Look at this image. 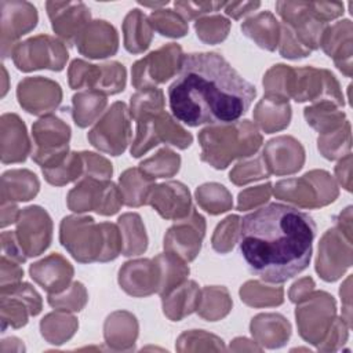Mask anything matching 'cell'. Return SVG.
Returning <instances> with one entry per match:
<instances>
[{
    "mask_svg": "<svg viewBox=\"0 0 353 353\" xmlns=\"http://www.w3.org/2000/svg\"><path fill=\"white\" fill-rule=\"evenodd\" d=\"M199 139L203 146L201 160L218 170L226 168L236 157L254 154L262 143L261 135L248 120L207 127Z\"/></svg>",
    "mask_w": 353,
    "mask_h": 353,
    "instance_id": "3957f363",
    "label": "cell"
},
{
    "mask_svg": "<svg viewBox=\"0 0 353 353\" xmlns=\"http://www.w3.org/2000/svg\"><path fill=\"white\" fill-rule=\"evenodd\" d=\"M130 137V119L127 106L123 102L113 103L88 134L92 146L113 156H119L125 150Z\"/></svg>",
    "mask_w": 353,
    "mask_h": 353,
    "instance_id": "9c48e42d",
    "label": "cell"
},
{
    "mask_svg": "<svg viewBox=\"0 0 353 353\" xmlns=\"http://www.w3.org/2000/svg\"><path fill=\"white\" fill-rule=\"evenodd\" d=\"M148 181H152V176L145 174L142 170L131 168L127 170L120 176L121 194H124V203L130 207H138L148 203L150 188H137Z\"/></svg>",
    "mask_w": 353,
    "mask_h": 353,
    "instance_id": "603a6c76",
    "label": "cell"
},
{
    "mask_svg": "<svg viewBox=\"0 0 353 353\" xmlns=\"http://www.w3.org/2000/svg\"><path fill=\"white\" fill-rule=\"evenodd\" d=\"M18 221L17 233L21 248L29 256L40 255L50 245L51 232H36V229L51 222L48 214L40 207H28L21 212Z\"/></svg>",
    "mask_w": 353,
    "mask_h": 353,
    "instance_id": "7c38bea8",
    "label": "cell"
},
{
    "mask_svg": "<svg viewBox=\"0 0 353 353\" xmlns=\"http://www.w3.org/2000/svg\"><path fill=\"white\" fill-rule=\"evenodd\" d=\"M124 47L128 52L145 51L152 41V25L139 10H131L123 23Z\"/></svg>",
    "mask_w": 353,
    "mask_h": 353,
    "instance_id": "d6986e66",
    "label": "cell"
},
{
    "mask_svg": "<svg viewBox=\"0 0 353 353\" xmlns=\"http://www.w3.org/2000/svg\"><path fill=\"white\" fill-rule=\"evenodd\" d=\"M230 22L222 15H212L208 18H200L194 23V29L200 40L208 44H215L226 39L229 33Z\"/></svg>",
    "mask_w": 353,
    "mask_h": 353,
    "instance_id": "f546056e",
    "label": "cell"
},
{
    "mask_svg": "<svg viewBox=\"0 0 353 353\" xmlns=\"http://www.w3.org/2000/svg\"><path fill=\"white\" fill-rule=\"evenodd\" d=\"M320 44L324 51L335 59L338 69L342 66V57L350 63L352 57V22L343 19L324 30Z\"/></svg>",
    "mask_w": 353,
    "mask_h": 353,
    "instance_id": "ac0fdd59",
    "label": "cell"
},
{
    "mask_svg": "<svg viewBox=\"0 0 353 353\" xmlns=\"http://www.w3.org/2000/svg\"><path fill=\"white\" fill-rule=\"evenodd\" d=\"M153 261L157 263L160 273L159 292L161 298H165L174 288H178V284L189 274V268L179 263L171 254L157 255Z\"/></svg>",
    "mask_w": 353,
    "mask_h": 353,
    "instance_id": "7402d4cb",
    "label": "cell"
},
{
    "mask_svg": "<svg viewBox=\"0 0 353 353\" xmlns=\"http://www.w3.org/2000/svg\"><path fill=\"white\" fill-rule=\"evenodd\" d=\"M181 159L170 149H161L154 157H150L139 164V170L152 178L171 176L179 170Z\"/></svg>",
    "mask_w": 353,
    "mask_h": 353,
    "instance_id": "4316f807",
    "label": "cell"
},
{
    "mask_svg": "<svg viewBox=\"0 0 353 353\" xmlns=\"http://www.w3.org/2000/svg\"><path fill=\"white\" fill-rule=\"evenodd\" d=\"M81 160H83L81 153H70L58 165L52 168H44L43 174L50 183L58 185V186L65 185L79 178L83 168Z\"/></svg>",
    "mask_w": 353,
    "mask_h": 353,
    "instance_id": "83f0119b",
    "label": "cell"
},
{
    "mask_svg": "<svg viewBox=\"0 0 353 353\" xmlns=\"http://www.w3.org/2000/svg\"><path fill=\"white\" fill-rule=\"evenodd\" d=\"M46 7L54 32L68 43L76 40L85 23L90 22V10L84 3L48 1Z\"/></svg>",
    "mask_w": 353,
    "mask_h": 353,
    "instance_id": "8fae6325",
    "label": "cell"
},
{
    "mask_svg": "<svg viewBox=\"0 0 353 353\" xmlns=\"http://www.w3.org/2000/svg\"><path fill=\"white\" fill-rule=\"evenodd\" d=\"M241 30L262 48L273 51L277 46L279 23L269 11L261 12L245 21L241 25Z\"/></svg>",
    "mask_w": 353,
    "mask_h": 353,
    "instance_id": "ffe728a7",
    "label": "cell"
},
{
    "mask_svg": "<svg viewBox=\"0 0 353 353\" xmlns=\"http://www.w3.org/2000/svg\"><path fill=\"white\" fill-rule=\"evenodd\" d=\"M204 218L192 210V215L181 219L176 225L168 229L164 237V250L176 252L185 261H193L200 251L204 237Z\"/></svg>",
    "mask_w": 353,
    "mask_h": 353,
    "instance_id": "30bf717a",
    "label": "cell"
},
{
    "mask_svg": "<svg viewBox=\"0 0 353 353\" xmlns=\"http://www.w3.org/2000/svg\"><path fill=\"white\" fill-rule=\"evenodd\" d=\"M148 203L165 219L188 216L193 210L190 207L189 190L181 182H167L153 186Z\"/></svg>",
    "mask_w": 353,
    "mask_h": 353,
    "instance_id": "4fadbf2b",
    "label": "cell"
},
{
    "mask_svg": "<svg viewBox=\"0 0 353 353\" xmlns=\"http://www.w3.org/2000/svg\"><path fill=\"white\" fill-rule=\"evenodd\" d=\"M305 117L307 124H310L317 131L327 134L334 128H339L345 124V113L335 109L332 103L323 102L316 106L305 109Z\"/></svg>",
    "mask_w": 353,
    "mask_h": 353,
    "instance_id": "cb8c5ba5",
    "label": "cell"
},
{
    "mask_svg": "<svg viewBox=\"0 0 353 353\" xmlns=\"http://www.w3.org/2000/svg\"><path fill=\"white\" fill-rule=\"evenodd\" d=\"M70 128L54 116L40 119L33 124V139L36 149L32 159L40 164L41 170L58 165L68 156V142Z\"/></svg>",
    "mask_w": 353,
    "mask_h": 353,
    "instance_id": "277c9868",
    "label": "cell"
},
{
    "mask_svg": "<svg viewBox=\"0 0 353 353\" xmlns=\"http://www.w3.org/2000/svg\"><path fill=\"white\" fill-rule=\"evenodd\" d=\"M3 43L10 36L11 41L32 30L37 23L36 7L26 1H1Z\"/></svg>",
    "mask_w": 353,
    "mask_h": 353,
    "instance_id": "e0dca14e",
    "label": "cell"
},
{
    "mask_svg": "<svg viewBox=\"0 0 353 353\" xmlns=\"http://www.w3.org/2000/svg\"><path fill=\"white\" fill-rule=\"evenodd\" d=\"M313 14L324 23L343 14L342 3H310Z\"/></svg>",
    "mask_w": 353,
    "mask_h": 353,
    "instance_id": "ab89813d",
    "label": "cell"
},
{
    "mask_svg": "<svg viewBox=\"0 0 353 353\" xmlns=\"http://www.w3.org/2000/svg\"><path fill=\"white\" fill-rule=\"evenodd\" d=\"M163 91L159 88H145L131 97V114L137 120L138 117L159 112L163 109Z\"/></svg>",
    "mask_w": 353,
    "mask_h": 353,
    "instance_id": "d6a6232c",
    "label": "cell"
},
{
    "mask_svg": "<svg viewBox=\"0 0 353 353\" xmlns=\"http://www.w3.org/2000/svg\"><path fill=\"white\" fill-rule=\"evenodd\" d=\"M225 6L226 3H221V1H205V3L204 1H175L174 3L175 10L185 21H189L205 12L218 11Z\"/></svg>",
    "mask_w": 353,
    "mask_h": 353,
    "instance_id": "e575fe53",
    "label": "cell"
},
{
    "mask_svg": "<svg viewBox=\"0 0 353 353\" xmlns=\"http://www.w3.org/2000/svg\"><path fill=\"white\" fill-rule=\"evenodd\" d=\"M261 7L259 1H243V3H226L225 12L234 19H239L241 15H245Z\"/></svg>",
    "mask_w": 353,
    "mask_h": 353,
    "instance_id": "60d3db41",
    "label": "cell"
},
{
    "mask_svg": "<svg viewBox=\"0 0 353 353\" xmlns=\"http://www.w3.org/2000/svg\"><path fill=\"white\" fill-rule=\"evenodd\" d=\"M117 33L106 21L88 22L76 39L79 51L88 58H105L117 51Z\"/></svg>",
    "mask_w": 353,
    "mask_h": 353,
    "instance_id": "5bb4252c",
    "label": "cell"
},
{
    "mask_svg": "<svg viewBox=\"0 0 353 353\" xmlns=\"http://www.w3.org/2000/svg\"><path fill=\"white\" fill-rule=\"evenodd\" d=\"M150 25L167 37H182L188 33L185 19L172 10H154L149 18Z\"/></svg>",
    "mask_w": 353,
    "mask_h": 353,
    "instance_id": "f1b7e54d",
    "label": "cell"
},
{
    "mask_svg": "<svg viewBox=\"0 0 353 353\" xmlns=\"http://www.w3.org/2000/svg\"><path fill=\"white\" fill-rule=\"evenodd\" d=\"M85 290L83 287L81 283H73L72 285V290L69 291V298L66 299L65 296L62 295H50L48 296V303L52 306V307H61V309H68V310H81V307L85 305V301L83 299H72L80 294H84Z\"/></svg>",
    "mask_w": 353,
    "mask_h": 353,
    "instance_id": "8d00e7d4",
    "label": "cell"
},
{
    "mask_svg": "<svg viewBox=\"0 0 353 353\" xmlns=\"http://www.w3.org/2000/svg\"><path fill=\"white\" fill-rule=\"evenodd\" d=\"M255 117L259 123V125L268 132L272 134L273 131L281 130L290 124L291 119V108L288 105V101H284L276 112H269L261 102L256 106Z\"/></svg>",
    "mask_w": 353,
    "mask_h": 353,
    "instance_id": "1f68e13d",
    "label": "cell"
},
{
    "mask_svg": "<svg viewBox=\"0 0 353 353\" xmlns=\"http://www.w3.org/2000/svg\"><path fill=\"white\" fill-rule=\"evenodd\" d=\"M269 196H270V183L261 185V186H256V188H252V189H247V190H244V192H241L239 194V205H237V208L240 211H243V210L250 208V207H252L255 204L263 203L259 199H263L265 201H268Z\"/></svg>",
    "mask_w": 353,
    "mask_h": 353,
    "instance_id": "f35d334b",
    "label": "cell"
},
{
    "mask_svg": "<svg viewBox=\"0 0 353 353\" xmlns=\"http://www.w3.org/2000/svg\"><path fill=\"white\" fill-rule=\"evenodd\" d=\"M298 43H299V40L295 36V33L292 32V29H290L287 25H284L283 26V41L280 46L281 57L291 58V59L307 57L310 54V51Z\"/></svg>",
    "mask_w": 353,
    "mask_h": 353,
    "instance_id": "d590c367",
    "label": "cell"
},
{
    "mask_svg": "<svg viewBox=\"0 0 353 353\" xmlns=\"http://www.w3.org/2000/svg\"><path fill=\"white\" fill-rule=\"evenodd\" d=\"M18 97L23 95H37L40 98V113L51 112L55 109L61 102V88L57 83L34 77V79H26L18 84Z\"/></svg>",
    "mask_w": 353,
    "mask_h": 353,
    "instance_id": "44dd1931",
    "label": "cell"
},
{
    "mask_svg": "<svg viewBox=\"0 0 353 353\" xmlns=\"http://www.w3.org/2000/svg\"><path fill=\"white\" fill-rule=\"evenodd\" d=\"M29 272L32 279L50 294H58L68 288L73 276V268L59 254H51L46 259L33 263Z\"/></svg>",
    "mask_w": 353,
    "mask_h": 353,
    "instance_id": "9a60e30c",
    "label": "cell"
},
{
    "mask_svg": "<svg viewBox=\"0 0 353 353\" xmlns=\"http://www.w3.org/2000/svg\"><path fill=\"white\" fill-rule=\"evenodd\" d=\"M350 163H352V156L349 153L346 154L345 159H342V161L335 168L339 182L343 185V188L347 192H350Z\"/></svg>",
    "mask_w": 353,
    "mask_h": 353,
    "instance_id": "b9f144b4",
    "label": "cell"
},
{
    "mask_svg": "<svg viewBox=\"0 0 353 353\" xmlns=\"http://www.w3.org/2000/svg\"><path fill=\"white\" fill-rule=\"evenodd\" d=\"M197 201L210 214H221L232 207V196L225 186L218 183H205L196 192Z\"/></svg>",
    "mask_w": 353,
    "mask_h": 353,
    "instance_id": "484cf974",
    "label": "cell"
},
{
    "mask_svg": "<svg viewBox=\"0 0 353 353\" xmlns=\"http://www.w3.org/2000/svg\"><path fill=\"white\" fill-rule=\"evenodd\" d=\"M240 225V218L237 215H230L226 219H223L222 223L218 225L214 239H212V247L218 252H228L233 248L236 237L239 236L237 228Z\"/></svg>",
    "mask_w": 353,
    "mask_h": 353,
    "instance_id": "836d02e7",
    "label": "cell"
},
{
    "mask_svg": "<svg viewBox=\"0 0 353 353\" xmlns=\"http://www.w3.org/2000/svg\"><path fill=\"white\" fill-rule=\"evenodd\" d=\"M99 66H101V73L94 90L105 94H117L123 91L125 85L124 66L119 62H109Z\"/></svg>",
    "mask_w": 353,
    "mask_h": 353,
    "instance_id": "4dcf8cb0",
    "label": "cell"
},
{
    "mask_svg": "<svg viewBox=\"0 0 353 353\" xmlns=\"http://www.w3.org/2000/svg\"><path fill=\"white\" fill-rule=\"evenodd\" d=\"M316 223L295 207L270 203L240 219L239 247L248 269L268 283H284L312 258Z\"/></svg>",
    "mask_w": 353,
    "mask_h": 353,
    "instance_id": "7a4b0ae2",
    "label": "cell"
},
{
    "mask_svg": "<svg viewBox=\"0 0 353 353\" xmlns=\"http://www.w3.org/2000/svg\"><path fill=\"white\" fill-rule=\"evenodd\" d=\"M123 204V194L117 186L108 179H95L85 176L79 185L70 190L68 205L72 211H97L102 215H113Z\"/></svg>",
    "mask_w": 353,
    "mask_h": 353,
    "instance_id": "8992f818",
    "label": "cell"
},
{
    "mask_svg": "<svg viewBox=\"0 0 353 353\" xmlns=\"http://www.w3.org/2000/svg\"><path fill=\"white\" fill-rule=\"evenodd\" d=\"M106 98L99 92H80L73 97V119L79 127H87L102 112Z\"/></svg>",
    "mask_w": 353,
    "mask_h": 353,
    "instance_id": "d4e9b609",
    "label": "cell"
},
{
    "mask_svg": "<svg viewBox=\"0 0 353 353\" xmlns=\"http://www.w3.org/2000/svg\"><path fill=\"white\" fill-rule=\"evenodd\" d=\"M255 95V87L218 52L183 55L179 74L168 87L171 113L189 127L236 123Z\"/></svg>",
    "mask_w": 353,
    "mask_h": 353,
    "instance_id": "6da1fadb",
    "label": "cell"
},
{
    "mask_svg": "<svg viewBox=\"0 0 353 353\" xmlns=\"http://www.w3.org/2000/svg\"><path fill=\"white\" fill-rule=\"evenodd\" d=\"M258 164H259V160L237 164V167L230 172V181H233L237 185H241L252 179H261L263 176L266 178L268 172H265Z\"/></svg>",
    "mask_w": 353,
    "mask_h": 353,
    "instance_id": "74e56055",
    "label": "cell"
},
{
    "mask_svg": "<svg viewBox=\"0 0 353 353\" xmlns=\"http://www.w3.org/2000/svg\"><path fill=\"white\" fill-rule=\"evenodd\" d=\"M68 59L63 44L50 36H37L21 43L14 52V62L19 70L34 69L62 70Z\"/></svg>",
    "mask_w": 353,
    "mask_h": 353,
    "instance_id": "52a82bcc",
    "label": "cell"
},
{
    "mask_svg": "<svg viewBox=\"0 0 353 353\" xmlns=\"http://www.w3.org/2000/svg\"><path fill=\"white\" fill-rule=\"evenodd\" d=\"M137 121L138 132L131 148V156L134 157L142 156L150 148L159 145L160 141H165L179 149L190 146L193 141V137L178 124H175L167 113H161L156 119H153L152 113H148L138 117Z\"/></svg>",
    "mask_w": 353,
    "mask_h": 353,
    "instance_id": "5b68a950",
    "label": "cell"
},
{
    "mask_svg": "<svg viewBox=\"0 0 353 353\" xmlns=\"http://www.w3.org/2000/svg\"><path fill=\"white\" fill-rule=\"evenodd\" d=\"M183 54L178 44L170 43L146 58L137 61L132 66V85L135 88H150L152 84L164 83L179 72Z\"/></svg>",
    "mask_w": 353,
    "mask_h": 353,
    "instance_id": "ba28073f",
    "label": "cell"
},
{
    "mask_svg": "<svg viewBox=\"0 0 353 353\" xmlns=\"http://www.w3.org/2000/svg\"><path fill=\"white\" fill-rule=\"evenodd\" d=\"M153 265L149 259H139L127 262L119 273V283L121 288L134 296H145L157 290L160 285L159 266L154 272L142 277V274ZM157 265V263H156Z\"/></svg>",
    "mask_w": 353,
    "mask_h": 353,
    "instance_id": "2e32d148",
    "label": "cell"
}]
</instances>
